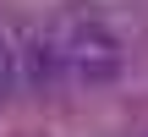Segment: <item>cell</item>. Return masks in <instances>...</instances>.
Returning a JSON list of instances; mask_svg holds the SVG:
<instances>
[{"label":"cell","instance_id":"cell-1","mask_svg":"<svg viewBox=\"0 0 148 137\" xmlns=\"http://www.w3.org/2000/svg\"><path fill=\"white\" fill-rule=\"evenodd\" d=\"M55 55L71 66L77 82H115L126 49H121V38H115L110 27H99V22H77V27L55 44Z\"/></svg>","mask_w":148,"mask_h":137},{"label":"cell","instance_id":"cell-2","mask_svg":"<svg viewBox=\"0 0 148 137\" xmlns=\"http://www.w3.org/2000/svg\"><path fill=\"white\" fill-rule=\"evenodd\" d=\"M16 93V55H11V44L0 38V99H11Z\"/></svg>","mask_w":148,"mask_h":137}]
</instances>
